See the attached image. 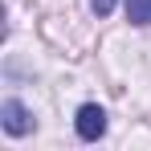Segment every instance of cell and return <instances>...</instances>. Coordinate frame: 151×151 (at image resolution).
Listing matches in <instances>:
<instances>
[{
	"instance_id": "1",
	"label": "cell",
	"mask_w": 151,
	"mask_h": 151,
	"mask_svg": "<svg viewBox=\"0 0 151 151\" xmlns=\"http://www.w3.org/2000/svg\"><path fill=\"white\" fill-rule=\"evenodd\" d=\"M74 131H78V139H86V143L102 139V135H106V110L94 106V102H86V106L78 110V119H74Z\"/></svg>"
},
{
	"instance_id": "2",
	"label": "cell",
	"mask_w": 151,
	"mask_h": 151,
	"mask_svg": "<svg viewBox=\"0 0 151 151\" xmlns=\"http://www.w3.org/2000/svg\"><path fill=\"white\" fill-rule=\"evenodd\" d=\"M0 123H4V131H8V135H17V139H21V135H29V131H33V114H29L17 98H8L4 106H0Z\"/></svg>"
},
{
	"instance_id": "3",
	"label": "cell",
	"mask_w": 151,
	"mask_h": 151,
	"mask_svg": "<svg viewBox=\"0 0 151 151\" xmlns=\"http://www.w3.org/2000/svg\"><path fill=\"white\" fill-rule=\"evenodd\" d=\"M127 21L131 25H151V0H127Z\"/></svg>"
},
{
	"instance_id": "4",
	"label": "cell",
	"mask_w": 151,
	"mask_h": 151,
	"mask_svg": "<svg viewBox=\"0 0 151 151\" xmlns=\"http://www.w3.org/2000/svg\"><path fill=\"white\" fill-rule=\"evenodd\" d=\"M90 8H94V12H98V17H110V8H114V0H94V4H90Z\"/></svg>"
}]
</instances>
